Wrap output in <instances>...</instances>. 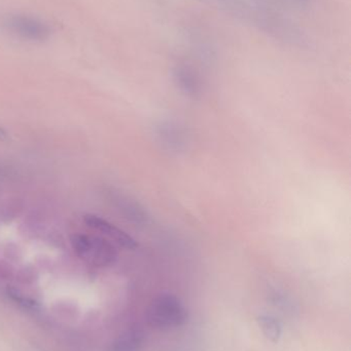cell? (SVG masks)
<instances>
[{"label":"cell","mask_w":351,"mask_h":351,"mask_svg":"<svg viewBox=\"0 0 351 351\" xmlns=\"http://www.w3.org/2000/svg\"><path fill=\"white\" fill-rule=\"evenodd\" d=\"M146 317L152 328L165 331L181 327L187 322L188 313L177 296L161 294L150 303Z\"/></svg>","instance_id":"2"},{"label":"cell","mask_w":351,"mask_h":351,"mask_svg":"<svg viewBox=\"0 0 351 351\" xmlns=\"http://www.w3.org/2000/svg\"><path fill=\"white\" fill-rule=\"evenodd\" d=\"M159 141L166 149L172 152H185L187 149L188 139L187 133L183 127L177 125L174 121H161L156 129Z\"/></svg>","instance_id":"5"},{"label":"cell","mask_w":351,"mask_h":351,"mask_svg":"<svg viewBox=\"0 0 351 351\" xmlns=\"http://www.w3.org/2000/svg\"><path fill=\"white\" fill-rule=\"evenodd\" d=\"M144 343V334L140 330L131 328L119 336L113 343V351H139Z\"/></svg>","instance_id":"8"},{"label":"cell","mask_w":351,"mask_h":351,"mask_svg":"<svg viewBox=\"0 0 351 351\" xmlns=\"http://www.w3.org/2000/svg\"><path fill=\"white\" fill-rule=\"evenodd\" d=\"M257 321L264 336L269 341L278 343L282 335V326L280 322L276 317L268 315H259Z\"/></svg>","instance_id":"9"},{"label":"cell","mask_w":351,"mask_h":351,"mask_svg":"<svg viewBox=\"0 0 351 351\" xmlns=\"http://www.w3.org/2000/svg\"><path fill=\"white\" fill-rule=\"evenodd\" d=\"M300 2H303V3H305V2H308L309 0H299Z\"/></svg>","instance_id":"11"},{"label":"cell","mask_w":351,"mask_h":351,"mask_svg":"<svg viewBox=\"0 0 351 351\" xmlns=\"http://www.w3.org/2000/svg\"><path fill=\"white\" fill-rule=\"evenodd\" d=\"M70 243L78 258L96 267H107L117 260L115 245L104 237L76 233L72 235Z\"/></svg>","instance_id":"1"},{"label":"cell","mask_w":351,"mask_h":351,"mask_svg":"<svg viewBox=\"0 0 351 351\" xmlns=\"http://www.w3.org/2000/svg\"><path fill=\"white\" fill-rule=\"evenodd\" d=\"M111 200L115 202V206L123 214V216L129 219L132 222L141 225L148 222V215L146 210L132 198L128 197L124 194L117 193V192H113Z\"/></svg>","instance_id":"7"},{"label":"cell","mask_w":351,"mask_h":351,"mask_svg":"<svg viewBox=\"0 0 351 351\" xmlns=\"http://www.w3.org/2000/svg\"><path fill=\"white\" fill-rule=\"evenodd\" d=\"M10 139V135H8V131L4 128L0 127V141L5 142Z\"/></svg>","instance_id":"10"},{"label":"cell","mask_w":351,"mask_h":351,"mask_svg":"<svg viewBox=\"0 0 351 351\" xmlns=\"http://www.w3.org/2000/svg\"><path fill=\"white\" fill-rule=\"evenodd\" d=\"M84 222L89 228L101 233L104 239H109L111 243L113 241L117 245L128 250H133L137 247V243L133 237H130L125 231L122 230L113 223L109 222L97 215H86L84 217Z\"/></svg>","instance_id":"4"},{"label":"cell","mask_w":351,"mask_h":351,"mask_svg":"<svg viewBox=\"0 0 351 351\" xmlns=\"http://www.w3.org/2000/svg\"><path fill=\"white\" fill-rule=\"evenodd\" d=\"M4 25L12 34L33 43L47 40L51 35V29L45 22L26 14H12Z\"/></svg>","instance_id":"3"},{"label":"cell","mask_w":351,"mask_h":351,"mask_svg":"<svg viewBox=\"0 0 351 351\" xmlns=\"http://www.w3.org/2000/svg\"><path fill=\"white\" fill-rule=\"evenodd\" d=\"M173 78L179 90L191 97L197 98L201 94V82L199 76L190 66L179 64L173 69Z\"/></svg>","instance_id":"6"}]
</instances>
